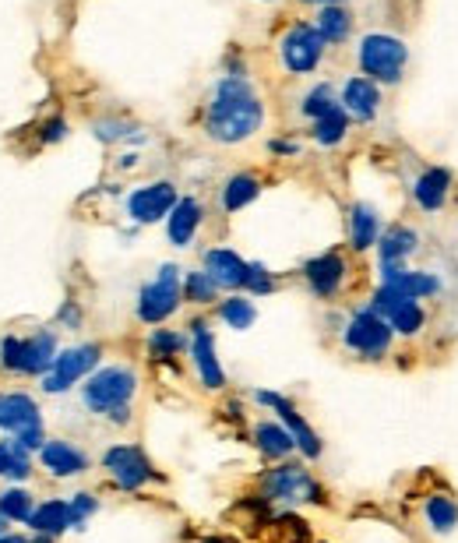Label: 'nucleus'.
I'll list each match as a JSON object with an SVG mask.
<instances>
[{
	"mask_svg": "<svg viewBox=\"0 0 458 543\" xmlns=\"http://www.w3.org/2000/svg\"><path fill=\"white\" fill-rule=\"evenodd\" d=\"M265 124V103L247 82V75H226L205 103V135L219 145H240L254 138Z\"/></svg>",
	"mask_w": 458,
	"mask_h": 543,
	"instance_id": "nucleus-1",
	"label": "nucleus"
},
{
	"mask_svg": "<svg viewBox=\"0 0 458 543\" xmlns=\"http://www.w3.org/2000/svg\"><path fill=\"white\" fill-rule=\"evenodd\" d=\"M137 392V374L135 367L124 364H109V367H96L85 384H81V406L96 416H109L113 409L131 406Z\"/></svg>",
	"mask_w": 458,
	"mask_h": 543,
	"instance_id": "nucleus-2",
	"label": "nucleus"
},
{
	"mask_svg": "<svg viewBox=\"0 0 458 543\" xmlns=\"http://www.w3.org/2000/svg\"><path fill=\"white\" fill-rule=\"evenodd\" d=\"M56 335L54 332H36V335H4L0 339V367L11 374H25V378H43L54 367Z\"/></svg>",
	"mask_w": 458,
	"mask_h": 543,
	"instance_id": "nucleus-3",
	"label": "nucleus"
},
{
	"mask_svg": "<svg viewBox=\"0 0 458 543\" xmlns=\"http://www.w3.org/2000/svg\"><path fill=\"white\" fill-rule=\"evenodd\" d=\"M356 60H360V71L371 78V82H402V67L409 60V50H405L402 39L395 36H384V32H371L360 39V50H356Z\"/></svg>",
	"mask_w": 458,
	"mask_h": 543,
	"instance_id": "nucleus-4",
	"label": "nucleus"
},
{
	"mask_svg": "<svg viewBox=\"0 0 458 543\" xmlns=\"http://www.w3.org/2000/svg\"><path fill=\"white\" fill-rule=\"evenodd\" d=\"M0 431H7L28 452H39L46 445L39 403L25 392H0Z\"/></svg>",
	"mask_w": 458,
	"mask_h": 543,
	"instance_id": "nucleus-5",
	"label": "nucleus"
},
{
	"mask_svg": "<svg viewBox=\"0 0 458 543\" xmlns=\"http://www.w3.org/2000/svg\"><path fill=\"white\" fill-rule=\"evenodd\" d=\"M180 297H184L180 269L166 261V265L156 272V279L141 286V293H137V318H141L145 325H162V322L173 318V311L180 307Z\"/></svg>",
	"mask_w": 458,
	"mask_h": 543,
	"instance_id": "nucleus-6",
	"label": "nucleus"
},
{
	"mask_svg": "<svg viewBox=\"0 0 458 543\" xmlns=\"http://www.w3.org/2000/svg\"><path fill=\"white\" fill-rule=\"evenodd\" d=\"M99 356H103V346H99V343H81V346L60 350L54 360V367L43 374V392H46V395H64L67 388H75L78 381H85L99 367Z\"/></svg>",
	"mask_w": 458,
	"mask_h": 543,
	"instance_id": "nucleus-7",
	"label": "nucleus"
},
{
	"mask_svg": "<svg viewBox=\"0 0 458 543\" xmlns=\"http://www.w3.org/2000/svg\"><path fill=\"white\" fill-rule=\"evenodd\" d=\"M261 490L269 501H279V505H300V501H314L321 505L324 490L314 484V476L303 469V466H279V469H269L261 476Z\"/></svg>",
	"mask_w": 458,
	"mask_h": 543,
	"instance_id": "nucleus-8",
	"label": "nucleus"
},
{
	"mask_svg": "<svg viewBox=\"0 0 458 543\" xmlns=\"http://www.w3.org/2000/svg\"><path fill=\"white\" fill-rule=\"evenodd\" d=\"M324 43L321 32L307 22H297L282 39H279V56H282V67L290 75H310L324 56Z\"/></svg>",
	"mask_w": 458,
	"mask_h": 543,
	"instance_id": "nucleus-9",
	"label": "nucleus"
},
{
	"mask_svg": "<svg viewBox=\"0 0 458 543\" xmlns=\"http://www.w3.org/2000/svg\"><path fill=\"white\" fill-rule=\"evenodd\" d=\"M392 325L374 314L371 307L367 311H356L350 318V325L342 332V339H346V350H352L356 356H363V360H378V356L388 353V346H392Z\"/></svg>",
	"mask_w": 458,
	"mask_h": 543,
	"instance_id": "nucleus-10",
	"label": "nucleus"
},
{
	"mask_svg": "<svg viewBox=\"0 0 458 543\" xmlns=\"http://www.w3.org/2000/svg\"><path fill=\"white\" fill-rule=\"evenodd\" d=\"M103 466H107V473L113 476V484L120 490H141L148 480H159V473L152 469V462L148 456L135 448V445H113L107 448V456H103Z\"/></svg>",
	"mask_w": 458,
	"mask_h": 543,
	"instance_id": "nucleus-11",
	"label": "nucleus"
},
{
	"mask_svg": "<svg viewBox=\"0 0 458 543\" xmlns=\"http://www.w3.org/2000/svg\"><path fill=\"white\" fill-rule=\"evenodd\" d=\"M180 201L177 188L169 180H156V184H145L127 194V219L137 226H148V222H159L173 212V205Z\"/></svg>",
	"mask_w": 458,
	"mask_h": 543,
	"instance_id": "nucleus-12",
	"label": "nucleus"
},
{
	"mask_svg": "<svg viewBox=\"0 0 458 543\" xmlns=\"http://www.w3.org/2000/svg\"><path fill=\"white\" fill-rule=\"evenodd\" d=\"M254 399L261 403V406L275 409L279 416H282V424L290 427V435H293V441H297V448L307 456V459H318L321 456V437L314 435V427L300 416V409L286 399V395H279V392H254Z\"/></svg>",
	"mask_w": 458,
	"mask_h": 543,
	"instance_id": "nucleus-13",
	"label": "nucleus"
},
{
	"mask_svg": "<svg viewBox=\"0 0 458 543\" xmlns=\"http://www.w3.org/2000/svg\"><path fill=\"white\" fill-rule=\"evenodd\" d=\"M190 356H194V367H198V378L205 388H222L226 384V371L216 356V335L209 332L205 322H190Z\"/></svg>",
	"mask_w": 458,
	"mask_h": 543,
	"instance_id": "nucleus-14",
	"label": "nucleus"
},
{
	"mask_svg": "<svg viewBox=\"0 0 458 543\" xmlns=\"http://www.w3.org/2000/svg\"><path fill=\"white\" fill-rule=\"evenodd\" d=\"M381 279H384L381 286H392V290H399L409 300L433 297L441 290L437 275H431V272H409L402 261H381Z\"/></svg>",
	"mask_w": 458,
	"mask_h": 543,
	"instance_id": "nucleus-15",
	"label": "nucleus"
},
{
	"mask_svg": "<svg viewBox=\"0 0 458 543\" xmlns=\"http://www.w3.org/2000/svg\"><path fill=\"white\" fill-rule=\"evenodd\" d=\"M303 279H307V286L318 293V297H335L339 290H342V282H346V261H342V254H335V251H328L321 258H310L307 265H303Z\"/></svg>",
	"mask_w": 458,
	"mask_h": 543,
	"instance_id": "nucleus-16",
	"label": "nucleus"
},
{
	"mask_svg": "<svg viewBox=\"0 0 458 543\" xmlns=\"http://www.w3.org/2000/svg\"><path fill=\"white\" fill-rule=\"evenodd\" d=\"M39 462H43V469L50 473V476H60V480H67V476H81L85 469H88V456L81 452L78 445H71V441H46L43 448H39Z\"/></svg>",
	"mask_w": 458,
	"mask_h": 543,
	"instance_id": "nucleus-17",
	"label": "nucleus"
},
{
	"mask_svg": "<svg viewBox=\"0 0 458 543\" xmlns=\"http://www.w3.org/2000/svg\"><path fill=\"white\" fill-rule=\"evenodd\" d=\"M201 265L219 282V290H233L237 293V290H243V282H247V261H243L237 251H229V247L205 251Z\"/></svg>",
	"mask_w": 458,
	"mask_h": 543,
	"instance_id": "nucleus-18",
	"label": "nucleus"
},
{
	"mask_svg": "<svg viewBox=\"0 0 458 543\" xmlns=\"http://www.w3.org/2000/svg\"><path fill=\"white\" fill-rule=\"evenodd\" d=\"M205 219V209L198 198H180L173 205V212L166 216V237L173 247H188L194 237H198V226Z\"/></svg>",
	"mask_w": 458,
	"mask_h": 543,
	"instance_id": "nucleus-19",
	"label": "nucleus"
},
{
	"mask_svg": "<svg viewBox=\"0 0 458 543\" xmlns=\"http://www.w3.org/2000/svg\"><path fill=\"white\" fill-rule=\"evenodd\" d=\"M342 109L350 113L352 120H374L378 117V107H381V88L378 82H371V78H350V82L342 85Z\"/></svg>",
	"mask_w": 458,
	"mask_h": 543,
	"instance_id": "nucleus-20",
	"label": "nucleus"
},
{
	"mask_svg": "<svg viewBox=\"0 0 458 543\" xmlns=\"http://www.w3.org/2000/svg\"><path fill=\"white\" fill-rule=\"evenodd\" d=\"M28 526L36 537H60L67 529H75V518H71V501L64 497H50V501H39L28 516Z\"/></svg>",
	"mask_w": 458,
	"mask_h": 543,
	"instance_id": "nucleus-21",
	"label": "nucleus"
},
{
	"mask_svg": "<svg viewBox=\"0 0 458 543\" xmlns=\"http://www.w3.org/2000/svg\"><path fill=\"white\" fill-rule=\"evenodd\" d=\"M448 188H452V173H448V169H441V166H431V169L416 180L412 198H416V205H420V209L433 212V209H441V205H444Z\"/></svg>",
	"mask_w": 458,
	"mask_h": 543,
	"instance_id": "nucleus-22",
	"label": "nucleus"
},
{
	"mask_svg": "<svg viewBox=\"0 0 458 543\" xmlns=\"http://www.w3.org/2000/svg\"><path fill=\"white\" fill-rule=\"evenodd\" d=\"M378 241H381V216L371 205L356 201L350 209V244L356 251H367V247H374Z\"/></svg>",
	"mask_w": 458,
	"mask_h": 543,
	"instance_id": "nucleus-23",
	"label": "nucleus"
},
{
	"mask_svg": "<svg viewBox=\"0 0 458 543\" xmlns=\"http://www.w3.org/2000/svg\"><path fill=\"white\" fill-rule=\"evenodd\" d=\"M314 28L321 32V39H324V43H331V46L346 43V39H350V32H352L350 7H342V4H321Z\"/></svg>",
	"mask_w": 458,
	"mask_h": 543,
	"instance_id": "nucleus-24",
	"label": "nucleus"
},
{
	"mask_svg": "<svg viewBox=\"0 0 458 543\" xmlns=\"http://www.w3.org/2000/svg\"><path fill=\"white\" fill-rule=\"evenodd\" d=\"M254 441H258V448H261L269 459H286V456L297 448L290 427H282V424H275V420H261V424L254 427Z\"/></svg>",
	"mask_w": 458,
	"mask_h": 543,
	"instance_id": "nucleus-25",
	"label": "nucleus"
},
{
	"mask_svg": "<svg viewBox=\"0 0 458 543\" xmlns=\"http://www.w3.org/2000/svg\"><path fill=\"white\" fill-rule=\"evenodd\" d=\"M416 247H420V233L409 230V226H392L388 233H381L378 241L381 261H405Z\"/></svg>",
	"mask_w": 458,
	"mask_h": 543,
	"instance_id": "nucleus-26",
	"label": "nucleus"
},
{
	"mask_svg": "<svg viewBox=\"0 0 458 543\" xmlns=\"http://www.w3.org/2000/svg\"><path fill=\"white\" fill-rule=\"evenodd\" d=\"M258 194H261V180H258L254 173H237V177H229L226 188H222V209H226V212H240Z\"/></svg>",
	"mask_w": 458,
	"mask_h": 543,
	"instance_id": "nucleus-27",
	"label": "nucleus"
},
{
	"mask_svg": "<svg viewBox=\"0 0 458 543\" xmlns=\"http://www.w3.org/2000/svg\"><path fill=\"white\" fill-rule=\"evenodd\" d=\"M346 131H350V113L342 109V103L314 120V141L324 145V149H328V145H339V141L346 138Z\"/></svg>",
	"mask_w": 458,
	"mask_h": 543,
	"instance_id": "nucleus-28",
	"label": "nucleus"
},
{
	"mask_svg": "<svg viewBox=\"0 0 458 543\" xmlns=\"http://www.w3.org/2000/svg\"><path fill=\"white\" fill-rule=\"evenodd\" d=\"M392 332H399V335H416L423 322H427V314H423V307H420V300H409L405 297L399 307H392V314L384 318Z\"/></svg>",
	"mask_w": 458,
	"mask_h": 543,
	"instance_id": "nucleus-29",
	"label": "nucleus"
},
{
	"mask_svg": "<svg viewBox=\"0 0 458 543\" xmlns=\"http://www.w3.org/2000/svg\"><path fill=\"white\" fill-rule=\"evenodd\" d=\"M423 516H427L433 533H455L458 505L452 501V497H444V494H433L431 501H427V508H423Z\"/></svg>",
	"mask_w": 458,
	"mask_h": 543,
	"instance_id": "nucleus-30",
	"label": "nucleus"
},
{
	"mask_svg": "<svg viewBox=\"0 0 458 543\" xmlns=\"http://www.w3.org/2000/svg\"><path fill=\"white\" fill-rule=\"evenodd\" d=\"M219 318L229 328H237V332H247V328L254 325V318H258V307L247 297H240V293H233L229 300L219 303Z\"/></svg>",
	"mask_w": 458,
	"mask_h": 543,
	"instance_id": "nucleus-31",
	"label": "nucleus"
},
{
	"mask_svg": "<svg viewBox=\"0 0 458 543\" xmlns=\"http://www.w3.org/2000/svg\"><path fill=\"white\" fill-rule=\"evenodd\" d=\"M32 508H36V497L25 487H7L0 494V516L7 522H28Z\"/></svg>",
	"mask_w": 458,
	"mask_h": 543,
	"instance_id": "nucleus-32",
	"label": "nucleus"
},
{
	"mask_svg": "<svg viewBox=\"0 0 458 543\" xmlns=\"http://www.w3.org/2000/svg\"><path fill=\"white\" fill-rule=\"evenodd\" d=\"M188 346H190L188 335H180V332H173V328H152V335H148V353L156 356V360L180 356Z\"/></svg>",
	"mask_w": 458,
	"mask_h": 543,
	"instance_id": "nucleus-33",
	"label": "nucleus"
},
{
	"mask_svg": "<svg viewBox=\"0 0 458 543\" xmlns=\"http://www.w3.org/2000/svg\"><path fill=\"white\" fill-rule=\"evenodd\" d=\"M219 297V282L205 269H190L184 275V300L190 303H212Z\"/></svg>",
	"mask_w": 458,
	"mask_h": 543,
	"instance_id": "nucleus-34",
	"label": "nucleus"
},
{
	"mask_svg": "<svg viewBox=\"0 0 458 543\" xmlns=\"http://www.w3.org/2000/svg\"><path fill=\"white\" fill-rule=\"evenodd\" d=\"M339 107V99H335V88L328 82L314 85L307 96H303V103H300V109H303V117H310V120H318V117H324L328 109Z\"/></svg>",
	"mask_w": 458,
	"mask_h": 543,
	"instance_id": "nucleus-35",
	"label": "nucleus"
},
{
	"mask_svg": "<svg viewBox=\"0 0 458 543\" xmlns=\"http://www.w3.org/2000/svg\"><path fill=\"white\" fill-rule=\"evenodd\" d=\"M92 135L99 138V141H107V145H113V141L137 138V128L135 124H127V120H113V117H107V120H92Z\"/></svg>",
	"mask_w": 458,
	"mask_h": 543,
	"instance_id": "nucleus-36",
	"label": "nucleus"
},
{
	"mask_svg": "<svg viewBox=\"0 0 458 543\" xmlns=\"http://www.w3.org/2000/svg\"><path fill=\"white\" fill-rule=\"evenodd\" d=\"M243 290L250 297H265V293L275 290V279H271V272L261 261H247V282H243Z\"/></svg>",
	"mask_w": 458,
	"mask_h": 543,
	"instance_id": "nucleus-37",
	"label": "nucleus"
},
{
	"mask_svg": "<svg viewBox=\"0 0 458 543\" xmlns=\"http://www.w3.org/2000/svg\"><path fill=\"white\" fill-rule=\"evenodd\" d=\"M4 476H7V480H15V484H25L28 476H32L28 448H22L18 441H11V462H7V469H4Z\"/></svg>",
	"mask_w": 458,
	"mask_h": 543,
	"instance_id": "nucleus-38",
	"label": "nucleus"
},
{
	"mask_svg": "<svg viewBox=\"0 0 458 543\" xmlns=\"http://www.w3.org/2000/svg\"><path fill=\"white\" fill-rule=\"evenodd\" d=\"M71 501V518H75V529H81L85 526V518L88 516H96V508H99V501L92 497V494H75V497H67Z\"/></svg>",
	"mask_w": 458,
	"mask_h": 543,
	"instance_id": "nucleus-39",
	"label": "nucleus"
},
{
	"mask_svg": "<svg viewBox=\"0 0 458 543\" xmlns=\"http://www.w3.org/2000/svg\"><path fill=\"white\" fill-rule=\"evenodd\" d=\"M67 138V120L64 117H50L43 128H39V141L43 145H56V141H64Z\"/></svg>",
	"mask_w": 458,
	"mask_h": 543,
	"instance_id": "nucleus-40",
	"label": "nucleus"
},
{
	"mask_svg": "<svg viewBox=\"0 0 458 543\" xmlns=\"http://www.w3.org/2000/svg\"><path fill=\"white\" fill-rule=\"evenodd\" d=\"M56 318H60L64 325L78 328V325H81V311H78V307H75V300H67V303L60 307V314H56Z\"/></svg>",
	"mask_w": 458,
	"mask_h": 543,
	"instance_id": "nucleus-41",
	"label": "nucleus"
},
{
	"mask_svg": "<svg viewBox=\"0 0 458 543\" xmlns=\"http://www.w3.org/2000/svg\"><path fill=\"white\" fill-rule=\"evenodd\" d=\"M269 149L275 152V156H297V152H300L297 141H271Z\"/></svg>",
	"mask_w": 458,
	"mask_h": 543,
	"instance_id": "nucleus-42",
	"label": "nucleus"
},
{
	"mask_svg": "<svg viewBox=\"0 0 458 543\" xmlns=\"http://www.w3.org/2000/svg\"><path fill=\"white\" fill-rule=\"evenodd\" d=\"M109 424H117V427H124V424H131V406H120V409H113L107 416Z\"/></svg>",
	"mask_w": 458,
	"mask_h": 543,
	"instance_id": "nucleus-43",
	"label": "nucleus"
},
{
	"mask_svg": "<svg viewBox=\"0 0 458 543\" xmlns=\"http://www.w3.org/2000/svg\"><path fill=\"white\" fill-rule=\"evenodd\" d=\"M7 462H11V441H0V476H4Z\"/></svg>",
	"mask_w": 458,
	"mask_h": 543,
	"instance_id": "nucleus-44",
	"label": "nucleus"
},
{
	"mask_svg": "<svg viewBox=\"0 0 458 543\" xmlns=\"http://www.w3.org/2000/svg\"><path fill=\"white\" fill-rule=\"evenodd\" d=\"M0 543H32V540L18 537V533H0Z\"/></svg>",
	"mask_w": 458,
	"mask_h": 543,
	"instance_id": "nucleus-45",
	"label": "nucleus"
},
{
	"mask_svg": "<svg viewBox=\"0 0 458 543\" xmlns=\"http://www.w3.org/2000/svg\"><path fill=\"white\" fill-rule=\"evenodd\" d=\"M7 526H11V522H7V518L0 516V533H7Z\"/></svg>",
	"mask_w": 458,
	"mask_h": 543,
	"instance_id": "nucleus-46",
	"label": "nucleus"
},
{
	"mask_svg": "<svg viewBox=\"0 0 458 543\" xmlns=\"http://www.w3.org/2000/svg\"><path fill=\"white\" fill-rule=\"evenodd\" d=\"M310 4H342V0H310Z\"/></svg>",
	"mask_w": 458,
	"mask_h": 543,
	"instance_id": "nucleus-47",
	"label": "nucleus"
},
{
	"mask_svg": "<svg viewBox=\"0 0 458 543\" xmlns=\"http://www.w3.org/2000/svg\"><path fill=\"white\" fill-rule=\"evenodd\" d=\"M36 543H54V537H39Z\"/></svg>",
	"mask_w": 458,
	"mask_h": 543,
	"instance_id": "nucleus-48",
	"label": "nucleus"
}]
</instances>
